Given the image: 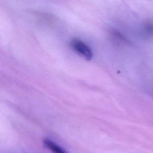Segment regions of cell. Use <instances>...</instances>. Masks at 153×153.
<instances>
[{
  "mask_svg": "<svg viewBox=\"0 0 153 153\" xmlns=\"http://www.w3.org/2000/svg\"><path fill=\"white\" fill-rule=\"evenodd\" d=\"M72 48L79 55L86 60H90L93 57L91 48L84 42L79 39H73L70 42Z\"/></svg>",
  "mask_w": 153,
  "mask_h": 153,
  "instance_id": "1",
  "label": "cell"
},
{
  "mask_svg": "<svg viewBox=\"0 0 153 153\" xmlns=\"http://www.w3.org/2000/svg\"><path fill=\"white\" fill-rule=\"evenodd\" d=\"M45 146L53 153H68L63 148L49 139H45L43 140Z\"/></svg>",
  "mask_w": 153,
  "mask_h": 153,
  "instance_id": "2",
  "label": "cell"
}]
</instances>
